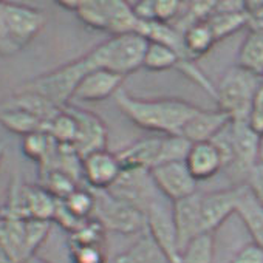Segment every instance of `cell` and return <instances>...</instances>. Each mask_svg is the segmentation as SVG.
Instances as JSON below:
<instances>
[{"instance_id": "cell-30", "label": "cell", "mask_w": 263, "mask_h": 263, "mask_svg": "<svg viewBox=\"0 0 263 263\" xmlns=\"http://www.w3.org/2000/svg\"><path fill=\"white\" fill-rule=\"evenodd\" d=\"M78 19L91 30L105 31L108 24V2H81L76 11Z\"/></svg>"}, {"instance_id": "cell-17", "label": "cell", "mask_w": 263, "mask_h": 263, "mask_svg": "<svg viewBox=\"0 0 263 263\" xmlns=\"http://www.w3.org/2000/svg\"><path fill=\"white\" fill-rule=\"evenodd\" d=\"M184 163L197 181L209 180L224 167V160L212 141L192 144Z\"/></svg>"}, {"instance_id": "cell-5", "label": "cell", "mask_w": 263, "mask_h": 263, "mask_svg": "<svg viewBox=\"0 0 263 263\" xmlns=\"http://www.w3.org/2000/svg\"><path fill=\"white\" fill-rule=\"evenodd\" d=\"M93 194L96 200L93 218H96L105 231L119 234L146 232V212L113 197L108 191H93Z\"/></svg>"}, {"instance_id": "cell-21", "label": "cell", "mask_w": 263, "mask_h": 263, "mask_svg": "<svg viewBox=\"0 0 263 263\" xmlns=\"http://www.w3.org/2000/svg\"><path fill=\"white\" fill-rule=\"evenodd\" d=\"M235 214L241 218L252 241L263 248V206L252 197L248 186L238 201Z\"/></svg>"}, {"instance_id": "cell-22", "label": "cell", "mask_w": 263, "mask_h": 263, "mask_svg": "<svg viewBox=\"0 0 263 263\" xmlns=\"http://www.w3.org/2000/svg\"><path fill=\"white\" fill-rule=\"evenodd\" d=\"M215 44L214 34L206 25V22L192 24L183 31V61H194L204 56Z\"/></svg>"}, {"instance_id": "cell-47", "label": "cell", "mask_w": 263, "mask_h": 263, "mask_svg": "<svg viewBox=\"0 0 263 263\" xmlns=\"http://www.w3.org/2000/svg\"><path fill=\"white\" fill-rule=\"evenodd\" d=\"M261 84H263V76H261Z\"/></svg>"}, {"instance_id": "cell-35", "label": "cell", "mask_w": 263, "mask_h": 263, "mask_svg": "<svg viewBox=\"0 0 263 263\" xmlns=\"http://www.w3.org/2000/svg\"><path fill=\"white\" fill-rule=\"evenodd\" d=\"M73 263H107L104 243H70Z\"/></svg>"}, {"instance_id": "cell-11", "label": "cell", "mask_w": 263, "mask_h": 263, "mask_svg": "<svg viewBox=\"0 0 263 263\" xmlns=\"http://www.w3.org/2000/svg\"><path fill=\"white\" fill-rule=\"evenodd\" d=\"M78 121V138L73 144L78 155L85 158L87 155L107 149V127L105 122L91 111L67 105L65 107Z\"/></svg>"}, {"instance_id": "cell-33", "label": "cell", "mask_w": 263, "mask_h": 263, "mask_svg": "<svg viewBox=\"0 0 263 263\" xmlns=\"http://www.w3.org/2000/svg\"><path fill=\"white\" fill-rule=\"evenodd\" d=\"M62 201L67 206V209L73 215H76L78 218H81V220H90V218H93L96 200H95V194H93L91 189L88 191V189L78 187L71 195H68Z\"/></svg>"}, {"instance_id": "cell-45", "label": "cell", "mask_w": 263, "mask_h": 263, "mask_svg": "<svg viewBox=\"0 0 263 263\" xmlns=\"http://www.w3.org/2000/svg\"><path fill=\"white\" fill-rule=\"evenodd\" d=\"M27 263H50V261H47V260H45V258H42V257L34 255V257H31Z\"/></svg>"}, {"instance_id": "cell-32", "label": "cell", "mask_w": 263, "mask_h": 263, "mask_svg": "<svg viewBox=\"0 0 263 263\" xmlns=\"http://www.w3.org/2000/svg\"><path fill=\"white\" fill-rule=\"evenodd\" d=\"M53 146H54V140L47 134L45 130L34 132V134H31V135L24 137V140H22L24 154L30 160H33L39 164H42L45 161V158L51 152Z\"/></svg>"}, {"instance_id": "cell-31", "label": "cell", "mask_w": 263, "mask_h": 263, "mask_svg": "<svg viewBox=\"0 0 263 263\" xmlns=\"http://www.w3.org/2000/svg\"><path fill=\"white\" fill-rule=\"evenodd\" d=\"M42 177V187H45L54 198L58 200H65L68 195H71L76 189V178H73L71 175H68L67 172L62 171H48L45 174H41Z\"/></svg>"}, {"instance_id": "cell-14", "label": "cell", "mask_w": 263, "mask_h": 263, "mask_svg": "<svg viewBox=\"0 0 263 263\" xmlns=\"http://www.w3.org/2000/svg\"><path fill=\"white\" fill-rule=\"evenodd\" d=\"M231 122V118L221 110H206L200 108L194 116L186 122L181 130V137H184L191 144L212 141L223 128Z\"/></svg>"}, {"instance_id": "cell-20", "label": "cell", "mask_w": 263, "mask_h": 263, "mask_svg": "<svg viewBox=\"0 0 263 263\" xmlns=\"http://www.w3.org/2000/svg\"><path fill=\"white\" fill-rule=\"evenodd\" d=\"M113 263H172V261L146 231L134 245L127 248L124 252H121Z\"/></svg>"}, {"instance_id": "cell-2", "label": "cell", "mask_w": 263, "mask_h": 263, "mask_svg": "<svg viewBox=\"0 0 263 263\" xmlns=\"http://www.w3.org/2000/svg\"><path fill=\"white\" fill-rule=\"evenodd\" d=\"M146 48V37L137 33H130L122 36H111V39L88 51L87 58L93 70L102 68L125 78L143 67Z\"/></svg>"}, {"instance_id": "cell-19", "label": "cell", "mask_w": 263, "mask_h": 263, "mask_svg": "<svg viewBox=\"0 0 263 263\" xmlns=\"http://www.w3.org/2000/svg\"><path fill=\"white\" fill-rule=\"evenodd\" d=\"M0 108H19V110H25L37 118H41L44 122H50L56 115H59L62 111L61 107H58L56 104H53L51 101H48L47 98L34 93V91H28V90H21L16 95H13L11 98H8L7 101H4L0 104Z\"/></svg>"}, {"instance_id": "cell-15", "label": "cell", "mask_w": 263, "mask_h": 263, "mask_svg": "<svg viewBox=\"0 0 263 263\" xmlns=\"http://www.w3.org/2000/svg\"><path fill=\"white\" fill-rule=\"evenodd\" d=\"M229 137L234 152V163L238 169L249 172L258 163V134L248 121H231Z\"/></svg>"}, {"instance_id": "cell-3", "label": "cell", "mask_w": 263, "mask_h": 263, "mask_svg": "<svg viewBox=\"0 0 263 263\" xmlns=\"http://www.w3.org/2000/svg\"><path fill=\"white\" fill-rule=\"evenodd\" d=\"M261 85V78L235 65L231 67L215 88L218 110L231 121H248L252 101Z\"/></svg>"}, {"instance_id": "cell-42", "label": "cell", "mask_w": 263, "mask_h": 263, "mask_svg": "<svg viewBox=\"0 0 263 263\" xmlns=\"http://www.w3.org/2000/svg\"><path fill=\"white\" fill-rule=\"evenodd\" d=\"M135 16L141 22H152L155 21V11H154V2L152 0H144V2H138L132 5Z\"/></svg>"}, {"instance_id": "cell-41", "label": "cell", "mask_w": 263, "mask_h": 263, "mask_svg": "<svg viewBox=\"0 0 263 263\" xmlns=\"http://www.w3.org/2000/svg\"><path fill=\"white\" fill-rule=\"evenodd\" d=\"M16 53H19V51L13 45L10 34H8V30H7L4 2H0V56H13Z\"/></svg>"}, {"instance_id": "cell-25", "label": "cell", "mask_w": 263, "mask_h": 263, "mask_svg": "<svg viewBox=\"0 0 263 263\" xmlns=\"http://www.w3.org/2000/svg\"><path fill=\"white\" fill-rule=\"evenodd\" d=\"M0 124L13 134L22 137L45 130L47 127V122L41 118L19 108H0Z\"/></svg>"}, {"instance_id": "cell-43", "label": "cell", "mask_w": 263, "mask_h": 263, "mask_svg": "<svg viewBox=\"0 0 263 263\" xmlns=\"http://www.w3.org/2000/svg\"><path fill=\"white\" fill-rule=\"evenodd\" d=\"M79 4H81V2H78V0H62V2H58L59 7H62V8L68 10V11H73V13L78 11Z\"/></svg>"}, {"instance_id": "cell-8", "label": "cell", "mask_w": 263, "mask_h": 263, "mask_svg": "<svg viewBox=\"0 0 263 263\" xmlns=\"http://www.w3.org/2000/svg\"><path fill=\"white\" fill-rule=\"evenodd\" d=\"M4 11L10 39L17 51L24 50L45 25L44 11L34 7L4 2Z\"/></svg>"}, {"instance_id": "cell-39", "label": "cell", "mask_w": 263, "mask_h": 263, "mask_svg": "<svg viewBox=\"0 0 263 263\" xmlns=\"http://www.w3.org/2000/svg\"><path fill=\"white\" fill-rule=\"evenodd\" d=\"M248 122L249 125L257 132V134H263V84L260 85L254 101H252V107L248 116Z\"/></svg>"}, {"instance_id": "cell-10", "label": "cell", "mask_w": 263, "mask_h": 263, "mask_svg": "<svg viewBox=\"0 0 263 263\" xmlns=\"http://www.w3.org/2000/svg\"><path fill=\"white\" fill-rule=\"evenodd\" d=\"M245 189H246V184L201 195L203 232L214 234V231H217L232 214H235L238 201Z\"/></svg>"}, {"instance_id": "cell-36", "label": "cell", "mask_w": 263, "mask_h": 263, "mask_svg": "<svg viewBox=\"0 0 263 263\" xmlns=\"http://www.w3.org/2000/svg\"><path fill=\"white\" fill-rule=\"evenodd\" d=\"M183 4L177 0H155L154 2V11H155V21L163 24H172L178 17V14L183 10Z\"/></svg>"}, {"instance_id": "cell-40", "label": "cell", "mask_w": 263, "mask_h": 263, "mask_svg": "<svg viewBox=\"0 0 263 263\" xmlns=\"http://www.w3.org/2000/svg\"><path fill=\"white\" fill-rule=\"evenodd\" d=\"M231 263H263V248L254 241L248 243L234 255Z\"/></svg>"}, {"instance_id": "cell-23", "label": "cell", "mask_w": 263, "mask_h": 263, "mask_svg": "<svg viewBox=\"0 0 263 263\" xmlns=\"http://www.w3.org/2000/svg\"><path fill=\"white\" fill-rule=\"evenodd\" d=\"M237 65L252 74L263 76V33L249 28V33L240 45Z\"/></svg>"}, {"instance_id": "cell-24", "label": "cell", "mask_w": 263, "mask_h": 263, "mask_svg": "<svg viewBox=\"0 0 263 263\" xmlns=\"http://www.w3.org/2000/svg\"><path fill=\"white\" fill-rule=\"evenodd\" d=\"M141 21L135 16L132 5L125 2H113L108 0V24H107V33L111 36H122L137 33L140 28Z\"/></svg>"}, {"instance_id": "cell-18", "label": "cell", "mask_w": 263, "mask_h": 263, "mask_svg": "<svg viewBox=\"0 0 263 263\" xmlns=\"http://www.w3.org/2000/svg\"><path fill=\"white\" fill-rule=\"evenodd\" d=\"M161 143H163V137L146 138V140H140L134 144L124 147L121 152L116 154L121 167L152 171L160 161Z\"/></svg>"}, {"instance_id": "cell-6", "label": "cell", "mask_w": 263, "mask_h": 263, "mask_svg": "<svg viewBox=\"0 0 263 263\" xmlns=\"http://www.w3.org/2000/svg\"><path fill=\"white\" fill-rule=\"evenodd\" d=\"M166 198H157L146 211V231L172 263H180L181 248L178 231L174 218L172 206H167Z\"/></svg>"}, {"instance_id": "cell-26", "label": "cell", "mask_w": 263, "mask_h": 263, "mask_svg": "<svg viewBox=\"0 0 263 263\" xmlns=\"http://www.w3.org/2000/svg\"><path fill=\"white\" fill-rule=\"evenodd\" d=\"M249 14L246 11H237V13H221L214 11L212 16L206 21V25L214 34L215 42L234 34L243 27L249 25Z\"/></svg>"}, {"instance_id": "cell-38", "label": "cell", "mask_w": 263, "mask_h": 263, "mask_svg": "<svg viewBox=\"0 0 263 263\" xmlns=\"http://www.w3.org/2000/svg\"><path fill=\"white\" fill-rule=\"evenodd\" d=\"M252 197L263 206V164L257 163L248 172V183H246Z\"/></svg>"}, {"instance_id": "cell-44", "label": "cell", "mask_w": 263, "mask_h": 263, "mask_svg": "<svg viewBox=\"0 0 263 263\" xmlns=\"http://www.w3.org/2000/svg\"><path fill=\"white\" fill-rule=\"evenodd\" d=\"M258 163L263 164V134L258 137Z\"/></svg>"}, {"instance_id": "cell-12", "label": "cell", "mask_w": 263, "mask_h": 263, "mask_svg": "<svg viewBox=\"0 0 263 263\" xmlns=\"http://www.w3.org/2000/svg\"><path fill=\"white\" fill-rule=\"evenodd\" d=\"M121 164L116 154L98 151L82 158V177L93 191L110 189L121 175Z\"/></svg>"}, {"instance_id": "cell-37", "label": "cell", "mask_w": 263, "mask_h": 263, "mask_svg": "<svg viewBox=\"0 0 263 263\" xmlns=\"http://www.w3.org/2000/svg\"><path fill=\"white\" fill-rule=\"evenodd\" d=\"M53 221H56L59 226H62L65 231H68V232H76V231H79L88 220H81V218H78L76 215H73L68 209H67V206L64 204V201L62 200H58V206H56V212H54V217H53Z\"/></svg>"}, {"instance_id": "cell-16", "label": "cell", "mask_w": 263, "mask_h": 263, "mask_svg": "<svg viewBox=\"0 0 263 263\" xmlns=\"http://www.w3.org/2000/svg\"><path fill=\"white\" fill-rule=\"evenodd\" d=\"M174 218L178 231L180 248H183L197 235L203 234L201 223V195L194 194L187 198L172 203Z\"/></svg>"}, {"instance_id": "cell-28", "label": "cell", "mask_w": 263, "mask_h": 263, "mask_svg": "<svg viewBox=\"0 0 263 263\" xmlns=\"http://www.w3.org/2000/svg\"><path fill=\"white\" fill-rule=\"evenodd\" d=\"M215 255V241L211 232H203L192 238L181 251L180 263H212Z\"/></svg>"}, {"instance_id": "cell-13", "label": "cell", "mask_w": 263, "mask_h": 263, "mask_svg": "<svg viewBox=\"0 0 263 263\" xmlns=\"http://www.w3.org/2000/svg\"><path fill=\"white\" fill-rule=\"evenodd\" d=\"M124 76L108 70L96 68L87 73L74 90L71 101L79 102H99L121 91Z\"/></svg>"}, {"instance_id": "cell-29", "label": "cell", "mask_w": 263, "mask_h": 263, "mask_svg": "<svg viewBox=\"0 0 263 263\" xmlns=\"http://www.w3.org/2000/svg\"><path fill=\"white\" fill-rule=\"evenodd\" d=\"M45 132L58 144L73 146L78 138V121L64 107L62 111L47 124Z\"/></svg>"}, {"instance_id": "cell-4", "label": "cell", "mask_w": 263, "mask_h": 263, "mask_svg": "<svg viewBox=\"0 0 263 263\" xmlns=\"http://www.w3.org/2000/svg\"><path fill=\"white\" fill-rule=\"evenodd\" d=\"M93 70L87 54L64 64L62 67L41 74L31 81H28L22 90H28V91H34L44 98H47L48 101H51L53 104H56L58 107L64 108L68 105V102L71 101L76 87L79 85V82L82 81V78L90 73Z\"/></svg>"}, {"instance_id": "cell-7", "label": "cell", "mask_w": 263, "mask_h": 263, "mask_svg": "<svg viewBox=\"0 0 263 263\" xmlns=\"http://www.w3.org/2000/svg\"><path fill=\"white\" fill-rule=\"evenodd\" d=\"M113 197L141 209L147 211L151 203L158 198V191L154 184L151 171L144 169H122L115 184L107 189Z\"/></svg>"}, {"instance_id": "cell-27", "label": "cell", "mask_w": 263, "mask_h": 263, "mask_svg": "<svg viewBox=\"0 0 263 263\" xmlns=\"http://www.w3.org/2000/svg\"><path fill=\"white\" fill-rule=\"evenodd\" d=\"M180 61L181 58L174 48L164 44L147 41V48H146L144 59H143L144 68L151 71H164V70L177 67Z\"/></svg>"}, {"instance_id": "cell-46", "label": "cell", "mask_w": 263, "mask_h": 263, "mask_svg": "<svg viewBox=\"0 0 263 263\" xmlns=\"http://www.w3.org/2000/svg\"><path fill=\"white\" fill-rule=\"evenodd\" d=\"M5 149H7L5 143L0 141V164H2V160H4V155H5Z\"/></svg>"}, {"instance_id": "cell-1", "label": "cell", "mask_w": 263, "mask_h": 263, "mask_svg": "<svg viewBox=\"0 0 263 263\" xmlns=\"http://www.w3.org/2000/svg\"><path fill=\"white\" fill-rule=\"evenodd\" d=\"M116 104L119 110L141 128L169 135H181L186 122L198 110L197 105L178 98H135L125 91H118Z\"/></svg>"}, {"instance_id": "cell-34", "label": "cell", "mask_w": 263, "mask_h": 263, "mask_svg": "<svg viewBox=\"0 0 263 263\" xmlns=\"http://www.w3.org/2000/svg\"><path fill=\"white\" fill-rule=\"evenodd\" d=\"M191 146L192 144L184 137H181V135L163 137L161 154H160L158 164L174 163V161H184L186 157H187V154H189V151H191Z\"/></svg>"}, {"instance_id": "cell-9", "label": "cell", "mask_w": 263, "mask_h": 263, "mask_svg": "<svg viewBox=\"0 0 263 263\" xmlns=\"http://www.w3.org/2000/svg\"><path fill=\"white\" fill-rule=\"evenodd\" d=\"M154 184L161 197L171 203L197 194V180L189 172L184 161L163 163L151 171Z\"/></svg>"}]
</instances>
